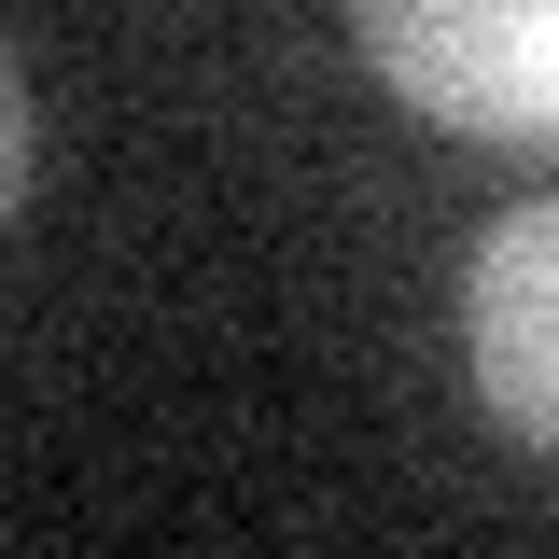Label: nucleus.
<instances>
[{
	"instance_id": "f257e3e1",
	"label": "nucleus",
	"mask_w": 559,
	"mask_h": 559,
	"mask_svg": "<svg viewBox=\"0 0 559 559\" xmlns=\"http://www.w3.org/2000/svg\"><path fill=\"white\" fill-rule=\"evenodd\" d=\"M364 70L462 140H559V0H349Z\"/></svg>"
},
{
	"instance_id": "f03ea898",
	"label": "nucleus",
	"mask_w": 559,
	"mask_h": 559,
	"mask_svg": "<svg viewBox=\"0 0 559 559\" xmlns=\"http://www.w3.org/2000/svg\"><path fill=\"white\" fill-rule=\"evenodd\" d=\"M462 364H476V406L559 462V197L503 210L462 266Z\"/></svg>"
},
{
	"instance_id": "7ed1b4c3",
	"label": "nucleus",
	"mask_w": 559,
	"mask_h": 559,
	"mask_svg": "<svg viewBox=\"0 0 559 559\" xmlns=\"http://www.w3.org/2000/svg\"><path fill=\"white\" fill-rule=\"evenodd\" d=\"M14 197H28V84L0 57V224H14Z\"/></svg>"
}]
</instances>
